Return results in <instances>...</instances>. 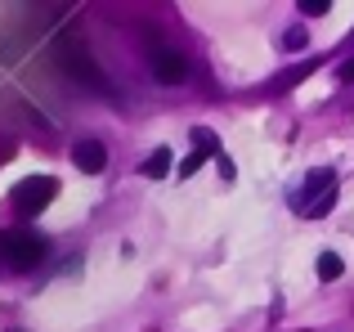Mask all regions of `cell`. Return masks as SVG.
<instances>
[{"mask_svg":"<svg viewBox=\"0 0 354 332\" xmlns=\"http://www.w3.org/2000/svg\"><path fill=\"white\" fill-rule=\"evenodd\" d=\"M292 207L301 216H328L337 207V171L332 166H319V171L305 175V189L292 198Z\"/></svg>","mask_w":354,"mask_h":332,"instance_id":"6da1fadb","label":"cell"},{"mask_svg":"<svg viewBox=\"0 0 354 332\" xmlns=\"http://www.w3.org/2000/svg\"><path fill=\"white\" fill-rule=\"evenodd\" d=\"M54 198H59V180H54V175H27V180H18L14 193H9L18 216H41Z\"/></svg>","mask_w":354,"mask_h":332,"instance_id":"7a4b0ae2","label":"cell"},{"mask_svg":"<svg viewBox=\"0 0 354 332\" xmlns=\"http://www.w3.org/2000/svg\"><path fill=\"white\" fill-rule=\"evenodd\" d=\"M54 54H59L63 72H72L77 81H86L90 90H104V72H99V63L90 59L86 41H77V36H63L59 45H54Z\"/></svg>","mask_w":354,"mask_h":332,"instance_id":"3957f363","label":"cell"},{"mask_svg":"<svg viewBox=\"0 0 354 332\" xmlns=\"http://www.w3.org/2000/svg\"><path fill=\"white\" fill-rule=\"evenodd\" d=\"M0 252H5L9 270H36V265L45 261V243L32 229H9V234H0Z\"/></svg>","mask_w":354,"mask_h":332,"instance_id":"277c9868","label":"cell"},{"mask_svg":"<svg viewBox=\"0 0 354 332\" xmlns=\"http://www.w3.org/2000/svg\"><path fill=\"white\" fill-rule=\"evenodd\" d=\"M148 68H153V77L162 81V86H180V81H189V63H184V54L166 50L162 41H148Z\"/></svg>","mask_w":354,"mask_h":332,"instance_id":"5b68a950","label":"cell"},{"mask_svg":"<svg viewBox=\"0 0 354 332\" xmlns=\"http://www.w3.org/2000/svg\"><path fill=\"white\" fill-rule=\"evenodd\" d=\"M72 162H77V171L99 175V171L108 166V153H104V144H99V140H77V149H72Z\"/></svg>","mask_w":354,"mask_h":332,"instance_id":"8992f818","label":"cell"},{"mask_svg":"<svg viewBox=\"0 0 354 332\" xmlns=\"http://www.w3.org/2000/svg\"><path fill=\"white\" fill-rule=\"evenodd\" d=\"M193 144H198L207 158H211V153H216V158H225V149H220V135L207 131V126H193Z\"/></svg>","mask_w":354,"mask_h":332,"instance_id":"52a82bcc","label":"cell"},{"mask_svg":"<svg viewBox=\"0 0 354 332\" xmlns=\"http://www.w3.org/2000/svg\"><path fill=\"white\" fill-rule=\"evenodd\" d=\"M171 171V149H153L144 162V175H153V180H162V175Z\"/></svg>","mask_w":354,"mask_h":332,"instance_id":"ba28073f","label":"cell"},{"mask_svg":"<svg viewBox=\"0 0 354 332\" xmlns=\"http://www.w3.org/2000/svg\"><path fill=\"white\" fill-rule=\"evenodd\" d=\"M314 270H319V279H323V283H332V279H341V270H346V265H341V256H337V252H323Z\"/></svg>","mask_w":354,"mask_h":332,"instance_id":"9c48e42d","label":"cell"},{"mask_svg":"<svg viewBox=\"0 0 354 332\" xmlns=\"http://www.w3.org/2000/svg\"><path fill=\"white\" fill-rule=\"evenodd\" d=\"M296 9H301L305 18H323L332 9V0H296Z\"/></svg>","mask_w":354,"mask_h":332,"instance_id":"30bf717a","label":"cell"},{"mask_svg":"<svg viewBox=\"0 0 354 332\" xmlns=\"http://www.w3.org/2000/svg\"><path fill=\"white\" fill-rule=\"evenodd\" d=\"M283 50H305V32H301V27H287V36H283Z\"/></svg>","mask_w":354,"mask_h":332,"instance_id":"8fae6325","label":"cell"},{"mask_svg":"<svg viewBox=\"0 0 354 332\" xmlns=\"http://www.w3.org/2000/svg\"><path fill=\"white\" fill-rule=\"evenodd\" d=\"M202 162H207V153L198 149V153H193V158H184V166H180V175H193V171H198Z\"/></svg>","mask_w":354,"mask_h":332,"instance_id":"7c38bea8","label":"cell"},{"mask_svg":"<svg viewBox=\"0 0 354 332\" xmlns=\"http://www.w3.org/2000/svg\"><path fill=\"white\" fill-rule=\"evenodd\" d=\"M337 77H341V81H354V59L341 63V68H337Z\"/></svg>","mask_w":354,"mask_h":332,"instance_id":"4fadbf2b","label":"cell"}]
</instances>
